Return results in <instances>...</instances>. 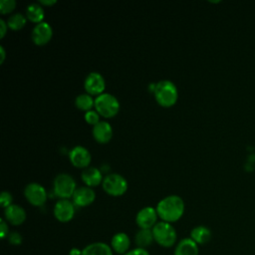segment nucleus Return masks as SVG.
Here are the masks:
<instances>
[{
	"instance_id": "1",
	"label": "nucleus",
	"mask_w": 255,
	"mask_h": 255,
	"mask_svg": "<svg viewBox=\"0 0 255 255\" xmlns=\"http://www.w3.org/2000/svg\"><path fill=\"white\" fill-rule=\"evenodd\" d=\"M184 201L178 195H168L156 205V212L161 221L172 223L181 218L184 213Z\"/></svg>"
},
{
	"instance_id": "2",
	"label": "nucleus",
	"mask_w": 255,
	"mask_h": 255,
	"mask_svg": "<svg viewBox=\"0 0 255 255\" xmlns=\"http://www.w3.org/2000/svg\"><path fill=\"white\" fill-rule=\"evenodd\" d=\"M154 98L157 104L164 108L172 107L178 99V91L175 84L169 80H162L155 84Z\"/></svg>"
},
{
	"instance_id": "3",
	"label": "nucleus",
	"mask_w": 255,
	"mask_h": 255,
	"mask_svg": "<svg viewBox=\"0 0 255 255\" xmlns=\"http://www.w3.org/2000/svg\"><path fill=\"white\" fill-rule=\"evenodd\" d=\"M152 230L154 241L161 247L169 248L172 247L177 239V233L171 223L159 221L157 222Z\"/></svg>"
},
{
	"instance_id": "4",
	"label": "nucleus",
	"mask_w": 255,
	"mask_h": 255,
	"mask_svg": "<svg viewBox=\"0 0 255 255\" xmlns=\"http://www.w3.org/2000/svg\"><path fill=\"white\" fill-rule=\"evenodd\" d=\"M95 109L100 116L110 119L115 117L120 111V102L112 94L103 93L95 99Z\"/></svg>"
},
{
	"instance_id": "5",
	"label": "nucleus",
	"mask_w": 255,
	"mask_h": 255,
	"mask_svg": "<svg viewBox=\"0 0 255 255\" xmlns=\"http://www.w3.org/2000/svg\"><path fill=\"white\" fill-rule=\"evenodd\" d=\"M76 187L75 179L68 173L58 174L53 182V191L60 199H69L73 197Z\"/></svg>"
},
{
	"instance_id": "6",
	"label": "nucleus",
	"mask_w": 255,
	"mask_h": 255,
	"mask_svg": "<svg viewBox=\"0 0 255 255\" xmlns=\"http://www.w3.org/2000/svg\"><path fill=\"white\" fill-rule=\"evenodd\" d=\"M103 189L112 196H121L128 190L127 179L119 173H110L103 180Z\"/></svg>"
},
{
	"instance_id": "7",
	"label": "nucleus",
	"mask_w": 255,
	"mask_h": 255,
	"mask_svg": "<svg viewBox=\"0 0 255 255\" xmlns=\"http://www.w3.org/2000/svg\"><path fill=\"white\" fill-rule=\"evenodd\" d=\"M24 195L27 201L34 206H42L47 200L46 189L37 182H31L26 185Z\"/></svg>"
},
{
	"instance_id": "8",
	"label": "nucleus",
	"mask_w": 255,
	"mask_h": 255,
	"mask_svg": "<svg viewBox=\"0 0 255 255\" xmlns=\"http://www.w3.org/2000/svg\"><path fill=\"white\" fill-rule=\"evenodd\" d=\"M84 88L91 96H100L106 89L105 78L98 72H91L85 79Z\"/></svg>"
},
{
	"instance_id": "9",
	"label": "nucleus",
	"mask_w": 255,
	"mask_h": 255,
	"mask_svg": "<svg viewBox=\"0 0 255 255\" xmlns=\"http://www.w3.org/2000/svg\"><path fill=\"white\" fill-rule=\"evenodd\" d=\"M75 211V204L69 199L58 200L53 209L55 218L63 223L71 221L74 218Z\"/></svg>"
},
{
	"instance_id": "10",
	"label": "nucleus",
	"mask_w": 255,
	"mask_h": 255,
	"mask_svg": "<svg viewBox=\"0 0 255 255\" xmlns=\"http://www.w3.org/2000/svg\"><path fill=\"white\" fill-rule=\"evenodd\" d=\"M157 217L158 214L155 208L151 206H145L137 212L135 216V222L139 229H152L153 226L157 223Z\"/></svg>"
},
{
	"instance_id": "11",
	"label": "nucleus",
	"mask_w": 255,
	"mask_h": 255,
	"mask_svg": "<svg viewBox=\"0 0 255 255\" xmlns=\"http://www.w3.org/2000/svg\"><path fill=\"white\" fill-rule=\"evenodd\" d=\"M69 159L75 167L85 169L89 167L92 156L90 151L85 146L77 145L70 150Z\"/></svg>"
},
{
	"instance_id": "12",
	"label": "nucleus",
	"mask_w": 255,
	"mask_h": 255,
	"mask_svg": "<svg viewBox=\"0 0 255 255\" xmlns=\"http://www.w3.org/2000/svg\"><path fill=\"white\" fill-rule=\"evenodd\" d=\"M53 36V29L48 22L36 24L32 30V40L38 46L47 44Z\"/></svg>"
},
{
	"instance_id": "13",
	"label": "nucleus",
	"mask_w": 255,
	"mask_h": 255,
	"mask_svg": "<svg viewBox=\"0 0 255 255\" xmlns=\"http://www.w3.org/2000/svg\"><path fill=\"white\" fill-rule=\"evenodd\" d=\"M73 203L78 207H86L91 205L96 199L95 191L89 186L78 187L73 194Z\"/></svg>"
},
{
	"instance_id": "14",
	"label": "nucleus",
	"mask_w": 255,
	"mask_h": 255,
	"mask_svg": "<svg viewBox=\"0 0 255 255\" xmlns=\"http://www.w3.org/2000/svg\"><path fill=\"white\" fill-rule=\"evenodd\" d=\"M5 220L12 225H21L26 220L25 209L18 204H11L4 209Z\"/></svg>"
},
{
	"instance_id": "15",
	"label": "nucleus",
	"mask_w": 255,
	"mask_h": 255,
	"mask_svg": "<svg viewBox=\"0 0 255 255\" xmlns=\"http://www.w3.org/2000/svg\"><path fill=\"white\" fill-rule=\"evenodd\" d=\"M92 133L94 138L99 143H108L113 137V128L110 123L106 121H101L93 127Z\"/></svg>"
},
{
	"instance_id": "16",
	"label": "nucleus",
	"mask_w": 255,
	"mask_h": 255,
	"mask_svg": "<svg viewBox=\"0 0 255 255\" xmlns=\"http://www.w3.org/2000/svg\"><path fill=\"white\" fill-rule=\"evenodd\" d=\"M111 247L116 253L125 255L129 251L130 247V239L128 235L125 232L116 233L111 239Z\"/></svg>"
},
{
	"instance_id": "17",
	"label": "nucleus",
	"mask_w": 255,
	"mask_h": 255,
	"mask_svg": "<svg viewBox=\"0 0 255 255\" xmlns=\"http://www.w3.org/2000/svg\"><path fill=\"white\" fill-rule=\"evenodd\" d=\"M82 180L84 183L89 186H98L100 183H103V174L101 170L95 166H89L82 171Z\"/></svg>"
},
{
	"instance_id": "18",
	"label": "nucleus",
	"mask_w": 255,
	"mask_h": 255,
	"mask_svg": "<svg viewBox=\"0 0 255 255\" xmlns=\"http://www.w3.org/2000/svg\"><path fill=\"white\" fill-rule=\"evenodd\" d=\"M199 248L190 237L181 239L175 246L173 255H198Z\"/></svg>"
},
{
	"instance_id": "19",
	"label": "nucleus",
	"mask_w": 255,
	"mask_h": 255,
	"mask_svg": "<svg viewBox=\"0 0 255 255\" xmlns=\"http://www.w3.org/2000/svg\"><path fill=\"white\" fill-rule=\"evenodd\" d=\"M82 255H113V249L105 242H93L82 249Z\"/></svg>"
},
{
	"instance_id": "20",
	"label": "nucleus",
	"mask_w": 255,
	"mask_h": 255,
	"mask_svg": "<svg viewBox=\"0 0 255 255\" xmlns=\"http://www.w3.org/2000/svg\"><path fill=\"white\" fill-rule=\"evenodd\" d=\"M190 238L198 245L206 244L211 239V231L204 225H198L190 231Z\"/></svg>"
},
{
	"instance_id": "21",
	"label": "nucleus",
	"mask_w": 255,
	"mask_h": 255,
	"mask_svg": "<svg viewBox=\"0 0 255 255\" xmlns=\"http://www.w3.org/2000/svg\"><path fill=\"white\" fill-rule=\"evenodd\" d=\"M44 15H45V12L40 3H32L27 6L26 18L31 22L36 24L43 22Z\"/></svg>"
},
{
	"instance_id": "22",
	"label": "nucleus",
	"mask_w": 255,
	"mask_h": 255,
	"mask_svg": "<svg viewBox=\"0 0 255 255\" xmlns=\"http://www.w3.org/2000/svg\"><path fill=\"white\" fill-rule=\"evenodd\" d=\"M154 241L151 229H139L134 235V242L138 248L145 249Z\"/></svg>"
},
{
	"instance_id": "23",
	"label": "nucleus",
	"mask_w": 255,
	"mask_h": 255,
	"mask_svg": "<svg viewBox=\"0 0 255 255\" xmlns=\"http://www.w3.org/2000/svg\"><path fill=\"white\" fill-rule=\"evenodd\" d=\"M75 105L76 107L84 112H88L91 111V109L93 107H95V100L93 99V97L89 94H81L79 96H77L76 100H75Z\"/></svg>"
},
{
	"instance_id": "24",
	"label": "nucleus",
	"mask_w": 255,
	"mask_h": 255,
	"mask_svg": "<svg viewBox=\"0 0 255 255\" xmlns=\"http://www.w3.org/2000/svg\"><path fill=\"white\" fill-rule=\"evenodd\" d=\"M7 24L14 31L21 30L26 25V17L22 13H14L8 18Z\"/></svg>"
},
{
	"instance_id": "25",
	"label": "nucleus",
	"mask_w": 255,
	"mask_h": 255,
	"mask_svg": "<svg viewBox=\"0 0 255 255\" xmlns=\"http://www.w3.org/2000/svg\"><path fill=\"white\" fill-rule=\"evenodd\" d=\"M16 5L17 3L15 0H2L0 2V12L2 14H8L15 9Z\"/></svg>"
},
{
	"instance_id": "26",
	"label": "nucleus",
	"mask_w": 255,
	"mask_h": 255,
	"mask_svg": "<svg viewBox=\"0 0 255 255\" xmlns=\"http://www.w3.org/2000/svg\"><path fill=\"white\" fill-rule=\"evenodd\" d=\"M85 121L89 124V125H93V126H96L100 121V115L99 113L95 110H91V111H88L85 113Z\"/></svg>"
},
{
	"instance_id": "27",
	"label": "nucleus",
	"mask_w": 255,
	"mask_h": 255,
	"mask_svg": "<svg viewBox=\"0 0 255 255\" xmlns=\"http://www.w3.org/2000/svg\"><path fill=\"white\" fill-rule=\"evenodd\" d=\"M13 201V197H12V194L9 192V191H2L1 195H0V203H1V206L5 209L6 207L10 206Z\"/></svg>"
},
{
	"instance_id": "28",
	"label": "nucleus",
	"mask_w": 255,
	"mask_h": 255,
	"mask_svg": "<svg viewBox=\"0 0 255 255\" xmlns=\"http://www.w3.org/2000/svg\"><path fill=\"white\" fill-rule=\"evenodd\" d=\"M7 238H8V240H9L10 244H11V245H14V246L20 245V244L22 243V241H23V237H22L21 234H20L19 232H17V231H13V232L9 233V235H8Z\"/></svg>"
},
{
	"instance_id": "29",
	"label": "nucleus",
	"mask_w": 255,
	"mask_h": 255,
	"mask_svg": "<svg viewBox=\"0 0 255 255\" xmlns=\"http://www.w3.org/2000/svg\"><path fill=\"white\" fill-rule=\"evenodd\" d=\"M9 235V227H8V222L4 219H0V237L2 239H5Z\"/></svg>"
},
{
	"instance_id": "30",
	"label": "nucleus",
	"mask_w": 255,
	"mask_h": 255,
	"mask_svg": "<svg viewBox=\"0 0 255 255\" xmlns=\"http://www.w3.org/2000/svg\"><path fill=\"white\" fill-rule=\"evenodd\" d=\"M125 255H150V254L146 249L136 247L134 249H131V250L128 251Z\"/></svg>"
},
{
	"instance_id": "31",
	"label": "nucleus",
	"mask_w": 255,
	"mask_h": 255,
	"mask_svg": "<svg viewBox=\"0 0 255 255\" xmlns=\"http://www.w3.org/2000/svg\"><path fill=\"white\" fill-rule=\"evenodd\" d=\"M7 29H8V24L7 22H5L3 19L0 20V37L4 38L5 34L7 33Z\"/></svg>"
},
{
	"instance_id": "32",
	"label": "nucleus",
	"mask_w": 255,
	"mask_h": 255,
	"mask_svg": "<svg viewBox=\"0 0 255 255\" xmlns=\"http://www.w3.org/2000/svg\"><path fill=\"white\" fill-rule=\"evenodd\" d=\"M39 3L41 5H45V6H52V5L56 4L57 1L56 0H40Z\"/></svg>"
},
{
	"instance_id": "33",
	"label": "nucleus",
	"mask_w": 255,
	"mask_h": 255,
	"mask_svg": "<svg viewBox=\"0 0 255 255\" xmlns=\"http://www.w3.org/2000/svg\"><path fill=\"white\" fill-rule=\"evenodd\" d=\"M69 255H82V250L79 248H72L69 252Z\"/></svg>"
},
{
	"instance_id": "34",
	"label": "nucleus",
	"mask_w": 255,
	"mask_h": 255,
	"mask_svg": "<svg viewBox=\"0 0 255 255\" xmlns=\"http://www.w3.org/2000/svg\"><path fill=\"white\" fill-rule=\"evenodd\" d=\"M0 53H1V60H0V63L3 64L5 58H6V53H5V50H4V47L3 46H0Z\"/></svg>"
}]
</instances>
